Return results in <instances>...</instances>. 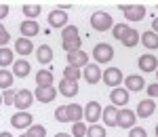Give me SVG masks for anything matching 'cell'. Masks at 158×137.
I'll use <instances>...</instances> for the list:
<instances>
[{
    "instance_id": "cell-1",
    "label": "cell",
    "mask_w": 158,
    "mask_h": 137,
    "mask_svg": "<svg viewBox=\"0 0 158 137\" xmlns=\"http://www.w3.org/2000/svg\"><path fill=\"white\" fill-rule=\"evenodd\" d=\"M91 25L97 30V32H108L112 30V25H114V19H112V15L106 11H97L91 15Z\"/></svg>"
},
{
    "instance_id": "cell-2",
    "label": "cell",
    "mask_w": 158,
    "mask_h": 137,
    "mask_svg": "<svg viewBox=\"0 0 158 137\" xmlns=\"http://www.w3.org/2000/svg\"><path fill=\"white\" fill-rule=\"evenodd\" d=\"M93 57H95V63H110L112 61V57H114V49H112V44L108 42H99L95 44V49H93Z\"/></svg>"
},
{
    "instance_id": "cell-3",
    "label": "cell",
    "mask_w": 158,
    "mask_h": 137,
    "mask_svg": "<svg viewBox=\"0 0 158 137\" xmlns=\"http://www.w3.org/2000/svg\"><path fill=\"white\" fill-rule=\"evenodd\" d=\"M120 11L124 13L127 21H141L146 17V6L143 4H120Z\"/></svg>"
},
{
    "instance_id": "cell-4",
    "label": "cell",
    "mask_w": 158,
    "mask_h": 137,
    "mask_svg": "<svg viewBox=\"0 0 158 137\" xmlns=\"http://www.w3.org/2000/svg\"><path fill=\"white\" fill-rule=\"evenodd\" d=\"M101 80H103L110 89H116V87L122 85L124 76H122V70H118V68H108V70L101 72Z\"/></svg>"
},
{
    "instance_id": "cell-5",
    "label": "cell",
    "mask_w": 158,
    "mask_h": 137,
    "mask_svg": "<svg viewBox=\"0 0 158 137\" xmlns=\"http://www.w3.org/2000/svg\"><path fill=\"white\" fill-rule=\"evenodd\" d=\"M135 120H137L135 112H131L129 108H118V114H116V127L129 131V129L135 127Z\"/></svg>"
},
{
    "instance_id": "cell-6",
    "label": "cell",
    "mask_w": 158,
    "mask_h": 137,
    "mask_svg": "<svg viewBox=\"0 0 158 137\" xmlns=\"http://www.w3.org/2000/svg\"><path fill=\"white\" fill-rule=\"evenodd\" d=\"M32 103H34V95H32L27 89H19V91H15V101H13V106H15L19 112H25Z\"/></svg>"
},
{
    "instance_id": "cell-7",
    "label": "cell",
    "mask_w": 158,
    "mask_h": 137,
    "mask_svg": "<svg viewBox=\"0 0 158 137\" xmlns=\"http://www.w3.org/2000/svg\"><path fill=\"white\" fill-rule=\"evenodd\" d=\"M82 116L86 118V122L97 125V120L101 118V103H99V101H89L86 108L82 110Z\"/></svg>"
},
{
    "instance_id": "cell-8",
    "label": "cell",
    "mask_w": 158,
    "mask_h": 137,
    "mask_svg": "<svg viewBox=\"0 0 158 137\" xmlns=\"http://www.w3.org/2000/svg\"><path fill=\"white\" fill-rule=\"evenodd\" d=\"M86 63H89V55H86L82 49L74 51V53H68V65H70V68L80 70V68H85Z\"/></svg>"
},
{
    "instance_id": "cell-9",
    "label": "cell",
    "mask_w": 158,
    "mask_h": 137,
    "mask_svg": "<svg viewBox=\"0 0 158 137\" xmlns=\"http://www.w3.org/2000/svg\"><path fill=\"white\" fill-rule=\"evenodd\" d=\"M110 101H112L114 108L127 106V103H129V91H127V89H120V87L112 89V91H110Z\"/></svg>"
},
{
    "instance_id": "cell-10",
    "label": "cell",
    "mask_w": 158,
    "mask_h": 137,
    "mask_svg": "<svg viewBox=\"0 0 158 137\" xmlns=\"http://www.w3.org/2000/svg\"><path fill=\"white\" fill-rule=\"evenodd\" d=\"M32 122H34V118H32L30 112H17V114H13V118H11V125L15 129H30Z\"/></svg>"
},
{
    "instance_id": "cell-11",
    "label": "cell",
    "mask_w": 158,
    "mask_h": 137,
    "mask_svg": "<svg viewBox=\"0 0 158 137\" xmlns=\"http://www.w3.org/2000/svg\"><path fill=\"white\" fill-rule=\"evenodd\" d=\"M49 23H51V27L63 30V27L68 25V13H65V11H59V9L51 11L49 13Z\"/></svg>"
},
{
    "instance_id": "cell-12",
    "label": "cell",
    "mask_w": 158,
    "mask_h": 137,
    "mask_svg": "<svg viewBox=\"0 0 158 137\" xmlns=\"http://www.w3.org/2000/svg\"><path fill=\"white\" fill-rule=\"evenodd\" d=\"M124 87H127V91H143L146 89V80H143V76H139V74H131V76H127L124 80Z\"/></svg>"
},
{
    "instance_id": "cell-13",
    "label": "cell",
    "mask_w": 158,
    "mask_h": 137,
    "mask_svg": "<svg viewBox=\"0 0 158 137\" xmlns=\"http://www.w3.org/2000/svg\"><path fill=\"white\" fill-rule=\"evenodd\" d=\"M82 74H85V80L89 85H97L99 80H101V70H99L97 63H86Z\"/></svg>"
},
{
    "instance_id": "cell-14",
    "label": "cell",
    "mask_w": 158,
    "mask_h": 137,
    "mask_svg": "<svg viewBox=\"0 0 158 137\" xmlns=\"http://www.w3.org/2000/svg\"><path fill=\"white\" fill-rule=\"evenodd\" d=\"M137 65H139L141 72H156L158 70V59H156V55H148L146 53V55L139 57Z\"/></svg>"
},
{
    "instance_id": "cell-15",
    "label": "cell",
    "mask_w": 158,
    "mask_h": 137,
    "mask_svg": "<svg viewBox=\"0 0 158 137\" xmlns=\"http://www.w3.org/2000/svg\"><path fill=\"white\" fill-rule=\"evenodd\" d=\"M154 112H156V103H154V99H141L139 106H137L135 116H139V118H150Z\"/></svg>"
},
{
    "instance_id": "cell-16",
    "label": "cell",
    "mask_w": 158,
    "mask_h": 137,
    "mask_svg": "<svg viewBox=\"0 0 158 137\" xmlns=\"http://www.w3.org/2000/svg\"><path fill=\"white\" fill-rule=\"evenodd\" d=\"M34 97H36L40 103H51V101H55V97H57V89H53V87H38Z\"/></svg>"
},
{
    "instance_id": "cell-17",
    "label": "cell",
    "mask_w": 158,
    "mask_h": 137,
    "mask_svg": "<svg viewBox=\"0 0 158 137\" xmlns=\"http://www.w3.org/2000/svg\"><path fill=\"white\" fill-rule=\"evenodd\" d=\"M19 30H21V36L27 38V40H32V38L40 32L38 21H34V19H25V21H21V27H19Z\"/></svg>"
},
{
    "instance_id": "cell-18",
    "label": "cell",
    "mask_w": 158,
    "mask_h": 137,
    "mask_svg": "<svg viewBox=\"0 0 158 137\" xmlns=\"http://www.w3.org/2000/svg\"><path fill=\"white\" fill-rule=\"evenodd\" d=\"M32 72V68H30V61H25V59H17V61H13V76H17V78H25V76Z\"/></svg>"
},
{
    "instance_id": "cell-19",
    "label": "cell",
    "mask_w": 158,
    "mask_h": 137,
    "mask_svg": "<svg viewBox=\"0 0 158 137\" xmlns=\"http://www.w3.org/2000/svg\"><path fill=\"white\" fill-rule=\"evenodd\" d=\"M139 42L148 51H156L158 49V34H154V32H143V34H139Z\"/></svg>"
},
{
    "instance_id": "cell-20",
    "label": "cell",
    "mask_w": 158,
    "mask_h": 137,
    "mask_svg": "<svg viewBox=\"0 0 158 137\" xmlns=\"http://www.w3.org/2000/svg\"><path fill=\"white\" fill-rule=\"evenodd\" d=\"M59 93L63 95V97H74V95L78 93V82H72V80L61 78V82H59Z\"/></svg>"
},
{
    "instance_id": "cell-21",
    "label": "cell",
    "mask_w": 158,
    "mask_h": 137,
    "mask_svg": "<svg viewBox=\"0 0 158 137\" xmlns=\"http://www.w3.org/2000/svg\"><path fill=\"white\" fill-rule=\"evenodd\" d=\"M32 51H34L32 40H27V38H17L15 40V53L17 55H30Z\"/></svg>"
},
{
    "instance_id": "cell-22",
    "label": "cell",
    "mask_w": 158,
    "mask_h": 137,
    "mask_svg": "<svg viewBox=\"0 0 158 137\" xmlns=\"http://www.w3.org/2000/svg\"><path fill=\"white\" fill-rule=\"evenodd\" d=\"M65 114H68V120H70V122H80V120H82V108H80L78 103L65 106Z\"/></svg>"
},
{
    "instance_id": "cell-23",
    "label": "cell",
    "mask_w": 158,
    "mask_h": 137,
    "mask_svg": "<svg viewBox=\"0 0 158 137\" xmlns=\"http://www.w3.org/2000/svg\"><path fill=\"white\" fill-rule=\"evenodd\" d=\"M120 42L127 47V49H133V47H137V44H139V32H137V30H133V27H129V32L124 34V38H122Z\"/></svg>"
},
{
    "instance_id": "cell-24",
    "label": "cell",
    "mask_w": 158,
    "mask_h": 137,
    "mask_svg": "<svg viewBox=\"0 0 158 137\" xmlns=\"http://www.w3.org/2000/svg\"><path fill=\"white\" fill-rule=\"evenodd\" d=\"M116 114H118V108L114 106H108L106 110H101V118L108 127H116Z\"/></svg>"
},
{
    "instance_id": "cell-25",
    "label": "cell",
    "mask_w": 158,
    "mask_h": 137,
    "mask_svg": "<svg viewBox=\"0 0 158 137\" xmlns=\"http://www.w3.org/2000/svg\"><path fill=\"white\" fill-rule=\"evenodd\" d=\"M36 57L40 63H51L53 61V49H51L49 44H42V47L36 49Z\"/></svg>"
},
{
    "instance_id": "cell-26",
    "label": "cell",
    "mask_w": 158,
    "mask_h": 137,
    "mask_svg": "<svg viewBox=\"0 0 158 137\" xmlns=\"http://www.w3.org/2000/svg\"><path fill=\"white\" fill-rule=\"evenodd\" d=\"M36 85L38 87H53V72H49V70L36 72Z\"/></svg>"
},
{
    "instance_id": "cell-27",
    "label": "cell",
    "mask_w": 158,
    "mask_h": 137,
    "mask_svg": "<svg viewBox=\"0 0 158 137\" xmlns=\"http://www.w3.org/2000/svg\"><path fill=\"white\" fill-rule=\"evenodd\" d=\"M61 47L65 53H74V51H80L82 47V38H74V40H61Z\"/></svg>"
},
{
    "instance_id": "cell-28",
    "label": "cell",
    "mask_w": 158,
    "mask_h": 137,
    "mask_svg": "<svg viewBox=\"0 0 158 137\" xmlns=\"http://www.w3.org/2000/svg\"><path fill=\"white\" fill-rule=\"evenodd\" d=\"M21 11H23V15L27 19H36L38 15L42 13V6H40V4H23Z\"/></svg>"
},
{
    "instance_id": "cell-29",
    "label": "cell",
    "mask_w": 158,
    "mask_h": 137,
    "mask_svg": "<svg viewBox=\"0 0 158 137\" xmlns=\"http://www.w3.org/2000/svg\"><path fill=\"white\" fill-rule=\"evenodd\" d=\"M13 78H15V76H13L9 70H0V89H2V91L11 89L13 87Z\"/></svg>"
},
{
    "instance_id": "cell-30",
    "label": "cell",
    "mask_w": 158,
    "mask_h": 137,
    "mask_svg": "<svg viewBox=\"0 0 158 137\" xmlns=\"http://www.w3.org/2000/svg\"><path fill=\"white\" fill-rule=\"evenodd\" d=\"M11 63H13V51L6 49V47H2V49H0V68L6 70V65H11Z\"/></svg>"
},
{
    "instance_id": "cell-31",
    "label": "cell",
    "mask_w": 158,
    "mask_h": 137,
    "mask_svg": "<svg viewBox=\"0 0 158 137\" xmlns=\"http://www.w3.org/2000/svg\"><path fill=\"white\" fill-rule=\"evenodd\" d=\"M74 38H80L78 36V27L76 25H65L61 30V40H74Z\"/></svg>"
},
{
    "instance_id": "cell-32",
    "label": "cell",
    "mask_w": 158,
    "mask_h": 137,
    "mask_svg": "<svg viewBox=\"0 0 158 137\" xmlns=\"http://www.w3.org/2000/svg\"><path fill=\"white\" fill-rule=\"evenodd\" d=\"M27 137H47V129L42 125H32L30 129H27V133H25Z\"/></svg>"
},
{
    "instance_id": "cell-33",
    "label": "cell",
    "mask_w": 158,
    "mask_h": 137,
    "mask_svg": "<svg viewBox=\"0 0 158 137\" xmlns=\"http://www.w3.org/2000/svg\"><path fill=\"white\" fill-rule=\"evenodd\" d=\"M86 137H106V129H103L101 125L86 127Z\"/></svg>"
},
{
    "instance_id": "cell-34",
    "label": "cell",
    "mask_w": 158,
    "mask_h": 137,
    "mask_svg": "<svg viewBox=\"0 0 158 137\" xmlns=\"http://www.w3.org/2000/svg\"><path fill=\"white\" fill-rule=\"evenodd\" d=\"M63 78H65V80H72V82H78V80H80V70L68 65V68L63 70Z\"/></svg>"
},
{
    "instance_id": "cell-35",
    "label": "cell",
    "mask_w": 158,
    "mask_h": 137,
    "mask_svg": "<svg viewBox=\"0 0 158 137\" xmlns=\"http://www.w3.org/2000/svg\"><path fill=\"white\" fill-rule=\"evenodd\" d=\"M72 135L74 137H86V125H85V122H74Z\"/></svg>"
},
{
    "instance_id": "cell-36",
    "label": "cell",
    "mask_w": 158,
    "mask_h": 137,
    "mask_svg": "<svg viewBox=\"0 0 158 137\" xmlns=\"http://www.w3.org/2000/svg\"><path fill=\"white\" fill-rule=\"evenodd\" d=\"M127 32H129V25H127V23H116V25H114V38L122 40Z\"/></svg>"
},
{
    "instance_id": "cell-37",
    "label": "cell",
    "mask_w": 158,
    "mask_h": 137,
    "mask_svg": "<svg viewBox=\"0 0 158 137\" xmlns=\"http://www.w3.org/2000/svg\"><path fill=\"white\" fill-rule=\"evenodd\" d=\"M13 101H15V91H13V89H6V91L2 93V103H4V106H13Z\"/></svg>"
},
{
    "instance_id": "cell-38",
    "label": "cell",
    "mask_w": 158,
    "mask_h": 137,
    "mask_svg": "<svg viewBox=\"0 0 158 137\" xmlns=\"http://www.w3.org/2000/svg\"><path fill=\"white\" fill-rule=\"evenodd\" d=\"M55 120H57V122H70V120H68V114H65V108H63V106H59V108L55 110Z\"/></svg>"
},
{
    "instance_id": "cell-39",
    "label": "cell",
    "mask_w": 158,
    "mask_h": 137,
    "mask_svg": "<svg viewBox=\"0 0 158 137\" xmlns=\"http://www.w3.org/2000/svg\"><path fill=\"white\" fill-rule=\"evenodd\" d=\"M9 40H11V34L4 30V25H2V21H0V49H2V47H4Z\"/></svg>"
},
{
    "instance_id": "cell-40",
    "label": "cell",
    "mask_w": 158,
    "mask_h": 137,
    "mask_svg": "<svg viewBox=\"0 0 158 137\" xmlns=\"http://www.w3.org/2000/svg\"><path fill=\"white\" fill-rule=\"evenodd\" d=\"M129 137H148V133L143 127H133V129H129Z\"/></svg>"
},
{
    "instance_id": "cell-41",
    "label": "cell",
    "mask_w": 158,
    "mask_h": 137,
    "mask_svg": "<svg viewBox=\"0 0 158 137\" xmlns=\"http://www.w3.org/2000/svg\"><path fill=\"white\" fill-rule=\"evenodd\" d=\"M148 95H150V97H158V82H154V85L148 87Z\"/></svg>"
},
{
    "instance_id": "cell-42",
    "label": "cell",
    "mask_w": 158,
    "mask_h": 137,
    "mask_svg": "<svg viewBox=\"0 0 158 137\" xmlns=\"http://www.w3.org/2000/svg\"><path fill=\"white\" fill-rule=\"evenodd\" d=\"M9 11H11L9 4H0V19H4V17L9 15Z\"/></svg>"
},
{
    "instance_id": "cell-43",
    "label": "cell",
    "mask_w": 158,
    "mask_h": 137,
    "mask_svg": "<svg viewBox=\"0 0 158 137\" xmlns=\"http://www.w3.org/2000/svg\"><path fill=\"white\" fill-rule=\"evenodd\" d=\"M152 30H154V34H158V17L152 21Z\"/></svg>"
},
{
    "instance_id": "cell-44",
    "label": "cell",
    "mask_w": 158,
    "mask_h": 137,
    "mask_svg": "<svg viewBox=\"0 0 158 137\" xmlns=\"http://www.w3.org/2000/svg\"><path fill=\"white\" fill-rule=\"evenodd\" d=\"M0 137H13L11 133H6V131H2V133H0Z\"/></svg>"
},
{
    "instance_id": "cell-45",
    "label": "cell",
    "mask_w": 158,
    "mask_h": 137,
    "mask_svg": "<svg viewBox=\"0 0 158 137\" xmlns=\"http://www.w3.org/2000/svg\"><path fill=\"white\" fill-rule=\"evenodd\" d=\"M55 137H72V135H68V133H57Z\"/></svg>"
},
{
    "instance_id": "cell-46",
    "label": "cell",
    "mask_w": 158,
    "mask_h": 137,
    "mask_svg": "<svg viewBox=\"0 0 158 137\" xmlns=\"http://www.w3.org/2000/svg\"><path fill=\"white\" fill-rule=\"evenodd\" d=\"M156 137H158V125H156Z\"/></svg>"
},
{
    "instance_id": "cell-47",
    "label": "cell",
    "mask_w": 158,
    "mask_h": 137,
    "mask_svg": "<svg viewBox=\"0 0 158 137\" xmlns=\"http://www.w3.org/2000/svg\"><path fill=\"white\" fill-rule=\"evenodd\" d=\"M19 137H27V135H25V133H23V135H19Z\"/></svg>"
},
{
    "instance_id": "cell-48",
    "label": "cell",
    "mask_w": 158,
    "mask_h": 137,
    "mask_svg": "<svg viewBox=\"0 0 158 137\" xmlns=\"http://www.w3.org/2000/svg\"><path fill=\"white\" fill-rule=\"evenodd\" d=\"M0 103H2V95H0Z\"/></svg>"
},
{
    "instance_id": "cell-49",
    "label": "cell",
    "mask_w": 158,
    "mask_h": 137,
    "mask_svg": "<svg viewBox=\"0 0 158 137\" xmlns=\"http://www.w3.org/2000/svg\"><path fill=\"white\" fill-rule=\"evenodd\" d=\"M156 78H158V70H156Z\"/></svg>"
}]
</instances>
